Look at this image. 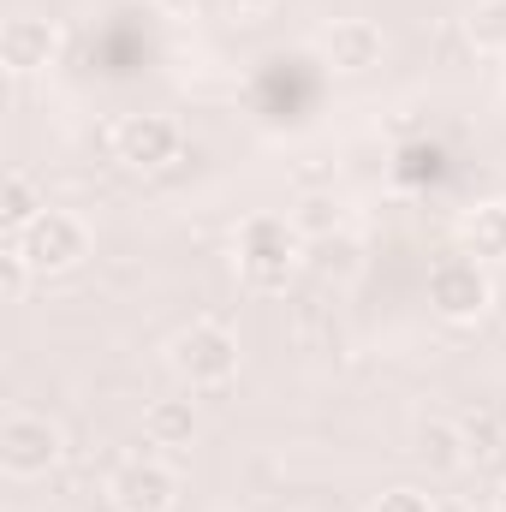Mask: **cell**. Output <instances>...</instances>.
<instances>
[{
  "mask_svg": "<svg viewBox=\"0 0 506 512\" xmlns=\"http://www.w3.org/2000/svg\"><path fill=\"white\" fill-rule=\"evenodd\" d=\"M179 495V477L161 459H126L108 477V507L114 512H167Z\"/></svg>",
  "mask_w": 506,
  "mask_h": 512,
  "instance_id": "obj_6",
  "label": "cell"
},
{
  "mask_svg": "<svg viewBox=\"0 0 506 512\" xmlns=\"http://www.w3.org/2000/svg\"><path fill=\"white\" fill-rule=\"evenodd\" d=\"M12 245L24 251V262L36 274H66V268H78L90 256V227L78 215H66V209H42L24 233H12Z\"/></svg>",
  "mask_w": 506,
  "mask_h": 512,
  "instance_id": "obj_5",
  "label": "cell"
},
{
  "mask_svg": "<svg viewBox=\"0 0 506 512\" xmlns=\"http://www.w3.org/2000/svg\"><path fill=\"white\" fill-rule=\"evenodd\" d=\"M167 364H173V376L185 387H227L239 376V334L227 322H209L203 316V322H191V328L173 334Z\"/></svg>",
  "mask_w": 506,
  "mask_h": 512,
  "instance_id": "obj_2",
  "label": "cell"
},
{
  "mask_svg": "<svg viewBox=\"0 0 506 512\" xmlns=\"http://www.w3.org/2000/svg\"><path fill=\"white\" fill-rule=\"evenodd\" d=\"M459 429H465V447H471V459H489V453H501V417H495V411H477V417H465Z\"/></svg>",
  "mask_w": 506,
  "mask_h": 512,
  "instance_id": "obj_15",
  "label": "cell"
},
{
  "mask_svg": "<svg viewBox=\"0 0 506 512\" xmlns=\"http://www.w3.org/2000/svg\"><path fill=\"white\" fill-rule=\"evenodd\" d=\"M298 256H304V227L286 215H251L239 227V274L256 292H280L298 274Z\"/></svg>",
  "mask_w": 506,
  "mask_h": 512,
  "instance_id": "obj_1",
  "label": "cell"
},
{
  "mask_svg": "<svg viewBox=\"0 0 506 512\" xmlns=\"http://www.w3.org/2000/svg\"><path fill=\"white\" fill-rule=\"evenodd\" d=\"M60 453H66V435H60L54 417L6 411V423H0V465H6V477H48L60 465Z\"/></svg>",
  "mask_w": 506,
  "mask_h": 512,
  "instance_id": "obj_4",
  "label": "cell"
},
{
  "mask_svg": "<svg viewBox=\"0 0 506 512\" xmlns=\"http://www.w3.org/2000/svg\"><path fill=\"white\" fill-rule=\"evenodd\" d=\"M42 209H48V203H42L36 179H30V173H6V185H0V221H6V233H24Z\"/></svg>",
  "mask_w": 506,
  "mask_h": 512,
  "instance_id": "obj_13",
  "label": "cell"
},
{
  "mask_svg": "<svg viewBox=\"0 0 506 512\" xmlns=\"http://www.w3.org/2000/svg\"><path fill=\"white\" fill-rule=\"evenodd\" d=\"M411 459H417L423 471H435V477H453V471H465V459H471V447H465V429H459V423H447V417H429V423H417V429H411Z\"/></svg>",
  "mask_w": 506,
  "mask_h": 512,
  "instance_id": "obj_10",
  "label": "cell"
},
{
  "mask_svg": "<svg viewBox=\"0 0 506 512\" xmlns=\"http://www.w3.org/2000/svg\"><path fill=\"white\" fill-rule=\"evenodd\" d=\"M54 48H60V30H54L48 18H36V12H18V18H6V30H0V60H6V72H42V66L54 60Z\"/></svg>",
  "mask_w": 506,
  "mask_h": 512,
  "instance_id": "obj_9",
  "label": "cell"
},
{
  "mask_svg": "<svg viewBox=\"0 0 506 512\" xmlns=\"http://www.w3.org/2000/svg\"><path fill=\"white\" fill-rule=\"evenodd\" d=\"M435 512H471L465 501H435Z\"/></svg>",
  "mask_w": 506,
  "mask_h": 512,
  "instance_id": "obj_19",
  "label": "cell"
},
{
  "mask_svg": "<svg viewBox=\"0 0 506 512\" xmlns=\"http://www.w3.org/2000/svg\"><path fill=\"white\" fill-rule=\"evenodd\" d=\"M465 30H471V42L483 54H506V0H477L471 18H465Z\"/></svg>",
  "mask_w": 506,
  "mask_h": 512,
  "instance_id": "obj_14",
  "label": "cell"
},
{
  "mask_svg": "<svg viewBox=\"0 0 506 512\" xmlns=\"http://www.w3.org/2000/svg\"><path fill=\"white\" fill-rule=\"evenodd\" d=\"M495 512H506V483H501V489H495Z\"/></svg>",
  "mask_w": 506,
  "mask_h": 512,
  "instance_id": "obj_20",
  "label": "cell"
},
{
  "mask_svg": "<svg viewBox=\"0 0 506 512\" xmlns=\"http://www.w3.org/2000/svg\"><path fill=\"white\" fill-rule=\"evenodd\" d=\"M143 435H149L155 447H185V441L197 435V405H191V399H149Z\"/></svg>",
  "mask_w": 506,
  "mask_h": 512,
  "instance_id": "obj_11",
  "label": "cell"
},
{
  "mask_svg": "<svg viewBox=\"0 0 506 512\" xmlns=\"http://www.w3.org/2000/svg\"><path fill=\"white\" fill-rule=\"evenodd\" d=\"M233 6H239V12H268L274 0H233Z\"/></svg>",
  "mask_w": 506,
  "mask_h": 512,
  "instance_id": "obj_18",
  "label": "cell"
},
{
  "mask_svg": "<svg viewBox=\"0 0 506 512\" xmlns=\"http://www.w3.org/2000/svg\"><path fill=\"white\" fill-rule=\"evenodd\" d=\"M30 274H36V268L24 262V251H18V245H6V251H0V292H6L12 304L24 298V286H30Z\"/></svg>",
  "mask_w": 506,
  "mask_h": 512,
  "instance_id": "obj_16",
  "label": "cell"
},
{
  "mask_svg": "<svg viewBox=\"0 0 506 512\" xmlns=\"http://www.w3.org/2000/svg\"><path fill=\"white\" fill-rule=\"evenodd\" d=\"M489 304H495V280L483 256L447 251L441 262H429V310L441 322H477Z\"/></svg>",
  "mask_w": 506,
  "mask_h": 512,
  "instance_id": "obj_3",
  "label": "cell"
},
{
  "mask_svg": "<svg viewBox=\"0 0 506 512\" xmlns=\"http://www.w3.org/2000/svg\"><path fill=\"white\" fill-rule=\"evenodd\" d=\"M465 251L483 256V262H506V203H477L465 215Z\"/></svg>",
  "mask_w": 506,
  "mask_h": 512,
  "instance_id": "obj_12",
  "label": "cell"
},
{
  "mask_svg": "<svg viewBox=\"0 0 506 512\" xmlns=\"http://www.w3.org/2000/svg\"><path fill=\"white\" fill-rule=\"evenodd\" d=\"M322 54H328V66H334V72L364 78L370 66H381L387 36H381L376 18H334V24L322 30Z\"/></svg>",
  "mask_w": 506,
  "mask_h": 512,
  "instance_id": "obj_8",
  "label": "cell"
},
{
  "mask_svg": "<svg viewBox=\"0 0 506 512\" xmlns=\"http://www.w3.org/2000/svg\"><path fill=\"white\" fill-rule=\"evenodd\" d=\"M370 512H435V501L423 495V489H411V483H393V489H381L376 507Z\"/></svg>",
  "mask_w": 506,
  "mask_h": 512,
  "instance_id": "obj_17",
  "label": "cell"
},
{
  "mask_svg": "<svg viewBox=\"0 0 506 512\" xmlns=\"http://www.w3.org/2000/svg\"><path fill=\"white\" fill-rule=\"evenodd\" d=\"M179 126L167 120V114H126L120 126H114V155L137 167V173H155V167H167L173 155H179Z\"/></svg>",
  "mask_w": 506,
  "mask_h": 512,
  "instance_id": "obj_7",
  "label": "cell"
}]
</instances>
